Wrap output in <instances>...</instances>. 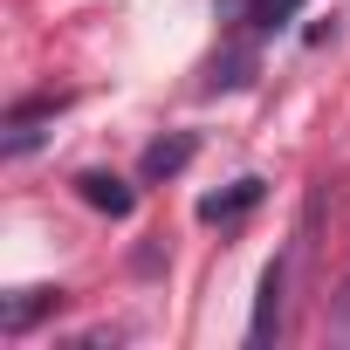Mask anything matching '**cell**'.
<instances>
[{
  "mask_svg": "<svg viewBox=\"0 0 350 350\" xmlns=\"http://www.w3.org/2000/svg\"><path fill=\"white\" fill-rule=\"evenodd\" d=\"M282 295H288V261H268V275H261V295H254L247 343H275V336H282Z\"/></svg>",
  "mask_w": 350,
  "mask_h": 350,
  "instance_id": "7a4b0ae2",
  "label": "cell"
},
{
  "mask_svg": "<svg viewBox=\"0 0 350 350\" xmlns=\"http://www.w3.org/2000/svg\"><path fill=\"white\" fill-rule=\"evenodd\" d=\"M76 193H83L96 213H110V220H124V213L137 206V193L117 179V172H83V179H76Z\"/></svg>",
  "mask_w": 350,
  "mask_h": 350,
  "instance_id": "3957f363",
  "label": "cell"
},
{
  "mask_svg": "<svg viewBox=\"0 0 350 350\" xmlns=\"http://www.w3.org/2000/svg\"><path fill=\"white\" fill-rule=\"evenodd\" d=\"M55 302H62V288H21L8 309H0V329H8V336H21V329H28L42 309H55Z\"/></svg>",
  "mask_w": 350,
  "mask_h": 350,
  "instance_id": "8992f818",
  "label": "cell"
},
{
  "mask_svg": "<svg viewBox=\"0 0 350 350\" xmlns=\"http://www.w3.org/2000/svg\"><path fill=\"white\" fill-rule=\"evenodd\" d=\"M261 206V179H241L234 193H206L200 200V220L206 227H227V220H241V213H254Z\"/></svg>",
  "mask_w": 350,
  "mask_h": 350,
  "instance_id": "5b68a950",
  "label": "cell"
},
{
  "mask_svg": "<svg viewBox=\"0 0 350 350\" xmlns=\"http://www.w3.org/2000/svg\"><path fill=\"white\" fill-rule=\"evenodd\" d=\"M55 110H62V96H35V103H14V110H8V131H0V151H8V158H28V151L49 137Z\"/></svg>",
  "mask_w": 350,
  "mask_h": 350,
  "instance_id": "6da1fadb",
  "label": "cell"
},
{
  "mask_svg": "<svg viewBox=\"0 0 350 350\" xmlns=\"http://www.w3.org/2000/svg\"><path fill=\"white\" fill-rule=\"evenodd\" d=\"M220 8H227L234 21H247V28L275 35V28H288V21L302 14V0H220Z\"/></svg>",
  "mask_w": 350,
  "mask_h": 350,
  "instance_id": "277c9868",
  "label": "cell"
},
{
  "mask_svg": "<svg viewBox=\"0 0 350 350\" xmlns=\"http://www.w3.org/2000/svg\"><path fill=\"white\" fill-rule=\"evenodd\" d=\"M186 158H193V137H158V144H144V179H172V172H186Z\"/></svg>",
  "mask_w": 350,
  "mask_h": 350,
  "instance_id": "52a82bcc",
  "label": "cell"
},
{
  "mask_svg": "<svg viewBox=\"0 0 350 350\" xmlns=\"http://www.w3.org/2000/svg\"><path fill=\"white\" fill-rule=\"evenodd\" d=\"M329 336L336 343H350V282L336 288V302H329Z\"/></svg>",
  "mask_w": 350,
  "mask_h": 350,
  "instance_id": "ba28073f",
  "label": "cell"
}]
</instances>
